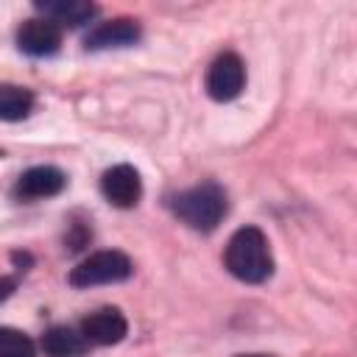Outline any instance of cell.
Masks as SVG:
<instances>
[{
	"label": "cell",
	"mask_w": 357,
	"mask_h": 357,
	"mask_svg": "<svg viewBox=\"0 0 357 357\" xmlns=\"http://www.w3.org/2000/svg\"><path fill=\"white\" fill-rule=\"evenodd\" d=\"M33 109V92L17 84H0V120H25Z\"/></svg>",
	"instance_id": "obj_12"
},
{
	"label": "cell",
	"mask_w": 357,
	"mask_h": 357,
	"mask_svg": "<svg viewBox=\"0 0 357 357\" xmlns=\"http://www.w3.org/2000/svg\"><path fill=\"white\" fill-rule=\"evenodd\" d=\"M11 293H14V282L11 279H0V301L8 298Z\"/></svg>",
	"instance_id": "obj_15"
},
{
	"label": "cell",
	"mask_w": 357,
	"mask_h": 357,
	"mask_svg": "<svg viewBox=\"0 0 357 357\" xmlns=\"http://www.w3.org/2000/svg\"><path fill=\"white\" fill-rule=\"evenodd\" d=\"M0 357H36V346L25 332L0 326Z\"/></svg>",
	"instance_id": "obj_13"
},
{
	"label": "cell",
	"mask_w": 357,
	"mask_h": 357,
	"mask_svg": "<svg viewBox=\"0 0 357 357\" xmlns=\"http://www.w3.org/2000/svg\"><path fill=\"white\" fill-rule=\"evenodd\" d=\"M131 273L134 265L123 251H95L70 271V284L73 287L112 284V282H126Z\"/></svg>",
	"instance_id": "obj_3"
},
{
	"label": "cell",
	"mask_w": 357,
	"mask_h": 357,
	"mask_svg": "<svg viewBox=\"0 0 357 357\" xmlns=\"http://www.w3.org/2000/svg\"><path fill=\"white\" fill-rule=\"evenodd\" d=\"M237 357H273V354H237Z\"/></svg>",
	"instance_id": "obj_16"
},
{
	"label": "cell",
	"mask_w": 357,
	"mask_h": 357,
	"mask_svg": "<svg viewBox=\"0 0 357 357\" xmlns=\"http://www.w3.org/2000/svg\"><path fill=\"white\" fill-rule=\"evenodd\" d=\"M142 36V28L137 20H128V17H117V20H109V22H100L95 25L86 39H84V47L86 50H109V47H128V45H137Z\"/></svg>",
	"instance_id": "obj_7"
},
{
	"label": "cell",
	"mask_w": 357,
	"mask_h": 357,
	"mask_svg": "<svg viewBox=\"0 0 357 357\" xmlns=\"http://www.w3.org/2000/svg\"><path fill=\"white\" fill-rule=\"evenodd\" d=\"M0 156H3V153H0Z\"/></svg>",
	"instance_id": "obj_17"
},
{
	"label": "cell",
	"mask_w": 357,
	"mask_h": 357,
	"mask_svg": "<svg viewBox=\"0 0 357 357\" xmlns=\"http://www.w3.org/2000/svg\"><path fill=\"white\" fill-rule=\"evenodd\" d=\"M17 47L28 56H53L61 47V25L47 17L25 20L17 31Z\"/></svg>",
	"instance_id": "obj_5"
},
{
	"label": "cell",
	"mask_w": 357,
	"mask_h": 357,
	"mask_svg": "<svg viewBox=\"0 0 357 357\" xmlns=\"http://www.w3.org/2000/svg\"><path fill=\"white\" fill-rule=\"evenodd\" d=\"M223 262L231 276H237L240 282H251V284H259L273 273V257H271L268 237L257 226H243L229 237Z\"/></svg>",
	"instance_id": "obj_1"
},
{
	"label": "cell",
	"mask_w": 357,
	"mask_h": 357,
	"mask_svg": "<svg viewBox=\"0 0 357 357\" xmlns=\"http://www.w3.org/2000/svg\"><path fill=\"white\" fill-rule=\"evenodd\" d=\"M81 335L86 337V343L112 346L128 335V321L117 307H100L81 321Z\"/></svg>",
	"instance_id": "obj_6"
},
{
	"label": "cell",
	"mask_w": 357,
	"mask_h": 357,
	"mask_svg": "<svg viewBox=\"0 0 357 357\" xmlns=\"http://www.w3.org/2000/svg\"><path fill=\"white\" fill-rule=\"evenodd\" d=\"M206 95L218 103L234 100L245 86V64L237 53H220L206 70Z\"/></svg>",
	"instance_id": "obj_4"
},
{
	"label": "cell",
	"mask_w": 357,
	"mask_h": 357,
	"mask_svg": "<svg viewBox=\"0 0 357 357\" xmlns=\"http://www.w3.org/2000/svg\"><path fill=\"white\" fill-rule=\"evenodd\" d=\"M36 8L56 25H70V28L84 25L98 14V6L84 0H39Z\"/></svg>",
	"instance_id": "obj_10"
},
{
	"label": "cell",
	"mask_w": 357,
	"mask_h": 357,
	"mask_svg": "<svg viewBox=\"0 0 357 357\" xmlns=\"http://www.w3.org/2000/svg\"><path fill=\"white\" fill-rule=\"evenodd\" d=\"M67 184V176L59 170V167H50V165H36L31 170H25L17 184H14V195L22 198V201H33V198H50V195H59Z\"/></svg>",
	"instance_id": "obj_9"
},
{
	"label": "cell",
	"mask_w": 357,
	"mask_h": 357,
	"mask_svg": "<svg viewBox=\"0 0 357 357\" xmlns=\"http://www.w3.org/2000/svg\"><path fill=\"white\" fill-rule=\"evenodd\" d=\"M89 349L81 329L73 326H50L42 335V351L47 357H84Z\"/></svg>",
	"instance_id": "obj_11"
},
{
	"label": "cell",
	"mask_w": 357,
	"mask_h": 357,
	"mask_svg": "<svg viewBox=\"0 0 357 357\" xmlns=\"http://www.w3.org/2000/svg\"><path fill=\"white\" fill-rule=\"evenodd\" d=\"M100 190H103L109 204H114L120 209H128V206H134L139 201L142 181H139V173L131 165H114V167H109L103 173Z\"/></svg>",
	"instance_id": "obj_8"
},
{
	"label": "cell",
	"mask_w": 357,
	"mask_h": 357,
	"mask_svg": "<svg viewBox=\"0 0 357 357\" xmlns=\"http://www.w3.org/2000/svg\"><path fill=\"white\" fill-rule=\"evenodd\" d=\"M173 215L195 231H212L226 215V192L215 181L190 187L170 198Z\"/></svg>",
	"instance_id": "obj_2"
},
{
	"label": "cell",
	"mask_w": 357,
	"mask_h": 357,
	"mask_svg": "<svg viewBox=\"0 0 357 357\" xmlns=\"http://www.w3.org/2000/svg\"><path fill=\"white\" fill-rule=\"evenodd\" d=\"M89 237H92V231H89L84 223H73V234L67 237V245H70L73 251H78V248H84V245L89 243Z\"/></svg>",
	"instance_id": "obj_14"
}]
</instances>
